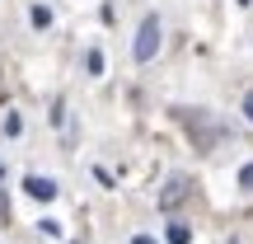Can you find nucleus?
I'll list each match as a JSON object with an SVG mask.
<instances>
[{
  "mask_svg": "<svg viewBox=\"0 0 253 244\" xmlns=\"http://www.w3.org/2000/svg\"><path fill=\"white\" fill-rule=\"evenodd\" d=\"M244 118L253 122V94H244Z\"/></svg>",
  "mask_w": 253,
  "mask_h": 244,
  "instance_id": "nucleus-10",
  "label": "nucleus"
},
{
  "mask_svg": "<svg viewBox=\"0 0 253 244\" xmlns=\"http://www.w3.org/2000/svg\"><path fill=\"white\" fill-rule=\"evenodd\" d=\"M239 183H244V188H253V164H244V169H239Z\"/></svg>",
  "mask_w": 253,
  "mask_h": 244,
  "instance_id": "nucleus-9",
  "label": "nucleus"
},
{
  "mask_svg": "<svg viewBox=\"0 0 253 244\" xmlns=\"http://www.w3.org/2000/svg\"><path fill=\"white\" fill-rule=\"evenodd\" d=\"M0 174H5V164H0Z\"/></svg>",
  "mask_w": 253,
  "mask_h": 244,
  "instance_id": "nucleus-13",
  "label": "nucleus"
},
{
  "mask_svg": "<svg viewBox=\"0 0 253 244\" xmlns=\"http://www.w3.org/2000/svg\"><path fill=\"white\" fill-rule=\"evenodd\" d=\"M169 244H192V230L183 226V221H173L169 226Z\"/></svg>",
  "mask_w": 253,
  "mask_h": 244,
  "instance_id": "nucleus-5",
  "label": "nucleus"
},
{
  "mask_svg": "<svg viewBox=\"0 0 253 244\" xmlns=\"http://www.w3.org/2000/svg\"><path fill=\"white\" fill-rule=\"evenodd\" d=\"M28 24L33 28H52V9L47 5H28Z\"/></svg>",
  "mask_w": 253,
  "mask_h": 244,
  "instance_id": "nucleus-3",
  "label": "nucleus"
},
{
  "mask_svg": "<svg viewBox=\"0 0 253 244\" xmlns=\"http://www.w3.org/2000/svg\"><path fill=\"white\" fill-rule=\"evenodd\" d=\"M38 230H42V235H52V240H56V235H61L66 226H61V221H56V216H42V221H38Z\"/></svg>",
  "mask_w": 253,
  "mask_h": 244,
  "instance_id": "nucleus-6",
  "label": "nucleus"
},
{
  "mask_svg": "<svg viewBox=\"0 0 253 244\" xmlns=\"http://www.w3.org/2000/svg\"><path fill=\"white\" fill-rule=\"evenodd\" d=\"M5 132L19 136V132H24V118H19V113H9V118H5Z\"/></svg>",
  "mask_w": 253,
  "mask_h": 244,
  "instance_id": "nucleus-8",
  "label": "nucleus"
},
{
  "mask_svg": "<svg viewBox=\"0 0 253 244\" xmlns=\"http://www.w3.org/2000/svg\"><path fill=\"white\" fill-rule=\"evenodd\" d=\"M131 244H160L155 235H131Z\"/></svg>",
  "mask_w": 253,
  "mask_h": 244,
  "instance_id": "nucleus-11",
  "label": "nucleus"
},
{
  "mask_svg": "<svg viewBox=\"0 0 253 244\" xmlns=\"http://www.w3.org/2000/svg\"><path fill=\"white\" fill-rule=\"evenodd\" d=\"M178 197H183V179H173V183H169V193H164L160 202H164V207H173V202H178Z\"/></svg>",
  "mask_w": 253,
  "mask_h": 244,
  "instance_id": "nucleus-7",
  "label": "nucleus"
},
{
  "mask_svg": "<svg viewBox=\"0 0 253 244\" xmlns=\"http://www.w3.org/2000/svg\"><path fill=\"white\" fill-rule=\"evenodd\" d=\"M155 52H160V19H155V14H145V19H141V28H136L131 56L145 66V61H155Z\"/></svg>",
  "mask_w": 253,
  "mask_h": 244,
  "instance_id": "nucleus-1",
  "label": "nucleus"
},
{
  "mask_svg": "<svg viewBox=\"0 0 253 244\" xmlns=\"http://www.w3.org/2000/svg\"><path fill=\"white\" fill-rule=\"evenodd\" d=\"M24 193L33 202H52L61 188H56V179H47V174H28V179H24Z\"/></svg>",
  "mask_w": 253,
  "mask_h": 244,
  "instance_id": "nucleus-2",
  "label": "nucleus"
},
{
  "mask_svg": "<svg viewBox=\"0 0 253 244\" xmlns=\"http://www.w3.org/2000/svg\"><path fill=\"white\" fill-rule=\"evenodd\" d=\"M239 5H244V9H249V5H253V0H239Z\"/></svg>",
  "mask_w": 253,
  "mask_h": 244,
  "instance_id": "nucleus-12",
  "label": "nucleus"
},
{
  "mask_svg": "<svg viewBox=\"0 0 253 244\" xmlns=\"http://www.w3.org/2000/svg\"><path fill=\"white\" fill-rule=\"evenodd\" d=\"M84 71H89V75H103V52H99V47L84 52Z\"/></svg>",
  "mask_w": 253,
  "mask_h": 244,
  "instance_id": "nucleus-4",
  "label": "nucleus"
}]
</instances>
